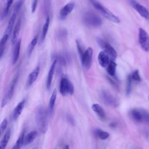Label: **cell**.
I'll list each match as a JSON object with an SVG mask.
<instances>
[{
	"mask_svg": "<svg viewBox=\"0 0 149 149\" xmlns=\"http://www.w3.org/2000/svg\"><path fill=\"white\" fill-rule=\"evenodd\" d=\"M36 124L38 130L42 133L47 130L48 117L47 112L42 105H39L36 108L35 112Z\"/></svg>",
	"mask_w": 149,
	"mask_h": 149,
	"instance_id": "6da1fadb",
	"label": "cell"
},
{
	"mask_svg": "<svg viewBox=\"0 0 149 149\" xmlns=\"http://www.w3.org/2000/svg\"><path fill=\"white\" fill-rule=\"evenodd\" d=\"M89 2L91 3V5L98 11L100 12V13L107 19L110 20L111 22L118 23L120 22V19L115 15L112 12H111L109 9L104 7L103 5H102L99 2H98L96 0H88Z\"/></svg>",
	"mask_w": 149,
	"mask_h": 149,
	"instance_id": "7a4b0ae2",
	"label": "cell"
},
{
	"mask_svg": "<svg viewBox=\"0 0 149 149\" xmlns=\"http://www.w3.org/2000/svg\"><path fill=\"white\" fill-rule=\"evenodd\" d=\"M59 92L62 96H66L68 94L72 95L74 93V87L72 83L64 74L61 76L59 83Z\"/></svg>",
	"mask_w": 149,
	"mask_h": 149,
	"instance_id": "3957f363",
	"label": "cell"
},
{
	"mask_svg": "<svg viewBox=\"0 0 149 149\" xmlns=\"http://www.w3.org/2000/svg\"><path fill=\"white\" fill-rule=\"evenodd\" d=\"M83 23L90 27H97L101 25V19L95 13L93 12H87L83 16Z\"/></svg>",
	"mask_w": 149,
	"mask_h": 149,
	"instance_id": "277c9868",
	"label": "cell"
},
{
	"mask_svg": "<svg viewBox=\"0 0 149 149\" xmlns=\"http://www.w3.org/2000/svg\"><path fill=\"white\" fill-rule=\"evenodd\" d=\"M97 41L100 47L103 49L104 51L109 56L111 61H115L117 56V52L115 49L108 43L100 38H97Z\"/></svg>",
	"mask_w": 149,
	"mask_h": 149,
	"instance_id": "5b68a950",
	"label": "cell"
},
{
	"mask_svg": "<svg viewBox=\"0 0 149 149\" xmlns=\"http://www.w3.org/2000/svg\"><path fill=\"white\" fill-rule=\"evenodd\" d=\"M139 42L143 51H149V36L146 30L141 27L139 29Z\"/></svg>",
	"mask_w": 149,
	"mask_h": 149,
	"instance_id": "8992f818",
	"label": "cell"
},
{
	"mask_svg": "<svg viewBox=\"0 0 149 149\" xmlns=\"http://www.w3.org/2000/svg\"><path fill=\"white\" fill-rule=\"evenodd\" d=\"M93 53V49L91 47H88L85 50L83 55L80 56L82 66L86 69H90L91 66Z\"/></svg>",
	"mask_w": 149,
	"mask_h": 149,
	"instance_id": "52a82bcc",
	"label": "cell"
},
{
	"mask_svg": "<svg viewBox=\"0 0 149 149\" xmlns=\"http://www.w3.org/2000/svg\"><path fill=\"white\" fill-rule=\"evenodd\" d=\"M100 94L102 100L106 104L113 107H116L118 106L119 102L117 99L109 91L107 90H102Z\"/></svg>",
	"mask_w": 149,
	"mask_h": 149,
	"instance_id": "ba28073f",
	"label": "cell"
},
{
	"mask_svg": "<svg viewBox=\"0 0 149 149\" xmlns=\"http://www.w3.org/2000/svg\"><path fill=\"white\" fill-rule=\"evenodd\" d=\"M17 79H18V77L16 75L12 80V81L10 84L9 90H8L7 93H6V94L5 95V96L3 97V98L2 99V104H1L2 108H3L4 106H5L13 97V93H14V90H15V86H16L17 81Z\"/></svg>",
	"mask_w": 149,
	"mask_h": 149,
	"instance_id": "9c48e42d",
	"label": "cell"
},
{
	"mask_svg": "<svg viewBox=\"0 0 149 149\" xmlns=\"http://www.w3.org/2000/svg\"><path fill=\"white\" fill-rule=\"evenodd\" d=\"M130 2L133 8L140 14L141 16L149 19V12L144 6L140 5L134 0H130Z\"/></svg>",
	"mask_w": 149,
	"mask_h": 149,
	"instance_id": "30bf717a",
	"label": "cell"
},
{
	"mask_svg": "<svg viewBox=\"0 0 149 149\" xmlns=\"http://www.w3.org/2000/svg\"><path fill=\"white\" fill-rule=\"evenodd\" d=\"M40 66H37L31 72V73L29 74L27 78V80L26 83L27 87H29L30 86H31L34 83V81L37 80L40 73Z\"/></svg>",
	"mask_w": 149,
	"mask_h": 149,
	"instance_id": "8fae6325",
	"label": "cell"
},
{
	"mask_svg": "<svg viewBox=\"0 0 149 149\" xmlns=\"http://www.w3.org/2000/svg\"><path fill=\"white\" fill-rule=\"evenodd\" d=\"M143 109H133L130 112V117L136 122H144V115H143Z\"/></svg>",
	"mask_w": 149,
	"mask_h": 149,
	"instance_id": "7c38bea8",
	"label": "cell"
},
{
	"mask_svg": "<svg viewBox=\"0 0 149 149\" xmlns=\"http://www.w3.org/2000/svg\"><path fill=\"white\" fill-rule=\"evenodd\" d=\"M74 7V4L73 2H69L68 3L65 5L59 11V17L61 19H65L72 12Z\"/></svg>",
	"mask_w": 149,
	"mask_h": 149,
	"instance_id": "4fadbf2b",
	"label": "cell"
},
{
	"mask_svg": "<svg viewBox=\"0 0 149 149\" xmlns=\"http://www.w3.org/2000/svg\"><path fill=\"white\" fill-rule=\"evenodd\" d=\"M25 102H26L25 100L23 99L20 102H19L17 104V105L15 107V109L13 111V113H12V118L13 120H16L17 118L20 116L24 107Z\"/></svg>",
	"mask_w": 149,
	"mask_h": 149,
	"instance_id": "5bb4252c",
	"label": "cell"
},
{
	"mask_svg": "<svg viewBox=\"0 0 149 149\" xmlns=\"http://www.w3.org/2000/svg\"><path fill=\"white\" fill-rule=\"evenodd\" d=\"M109 58V56L104 51L100 52L98 55V61L100 65L102 68L107 67L110 62Z\"/></svg>",
	"mask_w": 149,
	"mask_h": 149,
	"instance_id": "9a60e30c",
	"label": "cell"
},
{
	"mask_svg": "<svg viewBox=\"0 0 149 149\" xmlns=\"http://www.w3.org/2000/svg\"><path fill=\"white\" fill-rule=\"evenodd\" d=\"M21 41L22 40L20 38L18 39L17 42L15 44L12 55V62L13 64H15L18 60L21 47Z\"/></svg>",
	"mask_w": 149,
	"mask_h": 149,
	"instance_id": "2e32d148",
	"label": "cell"
},
{
	"mask_svg": "<svg viewBox=\"0 0 149 149\" xmlns=\"http://www.w3.org/2000/svg\"><path fill=\"white\" fill-rule=\"evenodd\" d=\"M57 63V61L54 59V61H53V62L52 63L51 67L49 68V70L48 71V76H47V88L48 90H49L51 86V83L52 81V79H53V76H54V72H55V67H56V64Z\"/></svg>",
	"mask_w": 149,
	"mask_h": 149,
	"instance_id": "e0dca14e",
	"label": "cell"
},
{
	"mask_svg": "<svg viewBox=\"0 0 149 149\" xmlns=\"http://www.w3.org/2000/svg\"><path fill=\"white\" fill-rule=\"evenodd\" d=\"M20 24H21V20H20V19H19L18 20V21L17 22V23H16V24L13 28L12 34L11 42H12V44H13V45L18 40L17 38H18V36H19V31H20Z\"/></svg>",
	"mask_w": 149,
	"mask_h": 149,
	"instance_id": "ac0fdd59",
	"label": "cell"
},
{
	"mask_svg": "<svg viewBox=\"0 0 149 149\" xmlns=\"http://www.w3.org/2000/svg\"><path fill=\"white\" fill-rule=\"evenodd\" d=\"M57 96V91L56 89H54L52 91L51 96L49 98V105H48V113L49 115H52V113L54 112V107L55 104V101Z\"/></svg>",
	"mask_w": 149,
	"mask_h": 149,
	"instance_id": "d6986e66",
	"label": "cell"
},
{
	"mask_svg": "<svg viewBox=\"0 0 149 149\" xmlns=\"http://www.w3.org/2000/svg\"><path fill=\"white\" fill-rule=\"evenodd\" d=\"M93 111L101 119H104L105 118V113L102 107L98 104H93L91 106Z\"/></svg>",
	"mask_w": 149,
	"mask_h": 149,
	"instance_id": "ffe728a7",
	"label": "cell"
},
{
	"mask_svg": "<svg viewBox=\"0 0 149 149\" xmlns=\"http://www.w3.org/2000/svg\"><path fill=\"white\" fill-rule=\"evenodd\" d=\"M16 13L13 12V13L12 14V15L11 16L9 21L8 22L6 31H5V34L10 36V34L12 33L13 28H14V23L16 20Z\"/></svg>",
	"mask_w": 149,
	"mask_h": 149,
	"instance_id": "44dd1931",
	"label": "cell"
},
{
	"mask_svg": "<svg viewBox=\"0 0 149 149\" xmlns=\"http://www.w3.org/2000/svg\"><path fill=\"white\" fill-rule=\"evenodd\" d=\"M37 136V133L36 131H31L29 132L24 137V145L27 146L31 144L36 138Z\"/></svg>",
	"mask_w": 149,
	"mask_h": 149,
	"instance_id": "7402d4cb",
	"label": "cell"
},
{
	"mask_svg": "<svg viewBox=\"0 0 149 149\" xmlns=\"http://www.w3.org/2000/svg\"><path fill=\"white\" fill-rule=\"evenodd\" d=\"M49 16L46 17L45 19V22L44 24V26L42 27V30H41V42H42L47 36L48 30V28H49Z\"/></svg>",
	"mask_w": 149,
	"mask_h": 149,
	"instance_id": "603a6c76",
	"label": "cell"
},
{
	"mask_svg": "<svg viewBox=\"0 0 149 149\" xmlns=\"http://www.w3.org/2000/svg\"><path fill=\"white\" fill-rule=\"evenodd\" d=\"M10 137V129H8L5 133L4 136H3V137L1 141L0 149H5L6 148V147L8 145V143L9 142Z\"/></svg>",
	"mask_w": 149,
	"mask_h": 149,
	"instance_id": "cb8c5ba5",
	"label": "cell"
},
{
	"mask_svg": "<svg viewBox=\"0 0 149 149\" xmlns=\"http://www.w3.org/2000/svg\"><path fill=\"white\" fill-rule=\"evenodd\" d=\"M24 133L25 131H22V132L20 134L15 145L13 146L12 149H20L21 147L24 144Z\"/></svg>",
	"mask_w": 149,
	"mask_h": 149,
	"instance_id": "d4e9b609",
	"label": "cell"
},
{
	"mask_svg": "<svg viewBox=\"0 0 149 149\" xmlns=\"http://www.w3.org/2000/svg\"><path fill=\"white\" fill-rule=\"evenodd\" d=\"M116 63L114 61H111L108 66H107V72L111 76H114L116 72Z\"/></svg>",
	"mask_w": 149,
	"mask_h": 149,
	"instance_id": "484cf974",
	"label": "cell"
},
{
	"mask_svg": "<svg viewBox=\"0 0 149 149\" xmlns=\"http://www.w3.org/2000/svg\"><path fill=\"white\" fill-rule=\"evenodd\" d=\"M37 40H38V37L37 36H35L33 40L31 41V42H30L28 48H27V53H28V55L30 56L35 47V46L37 44Z\"/></svg>",
	"mask_w": 149,
	"mask_h": 149,
	"instance_id": "4316f807",
	"label": "cell"
},
{
	"mask_svg": "<svg viewBox=\"0 0 149 149\" xmlns=\"http://www.w3.org/2000/svg\"><path fill=\"white\" fill-rule=\"evenodd\" d=\"M50 8H51V0H44L43 11L46 17L48 16V13L50 10Z\"/></svg>",
	"mask_w": 149,
	"mask_h": 149,
	"instance_id": "83f0119b",
	"label": "cell"
},
{
	"mask_svg": "<svg viewBox=\"0 0 149 149\" xmlns=\"http://www.w3.org/2000/svg\"><path fill=\"white\" fill-rule=\"evenodd\" d=\"M13 0H6V6L4 8V10L2 13V17H6V16L8 15L9 12V10L10 8L11 7L12 3H13Z\"/></svg>",
	"mask_w": 149,
	"mask_h": 149,
	"instance_id": "f1b7e54d",
	"label": "cell"
},
{
	"mask_svg": "<svg viewBox=\"0 0 149 149\" xmlns=\"http://www.w3.org/2000/svg\"><path fill=\"white\" fill-rule=\"evenodd\" d=\"M132 79L130 77V76L129 75L127 79V82H126V95H128L131 92L132 90Z\"/></svg>",
	"mask_w": 149,
	"mask_h": 149,
	"instance_id": "f546056e",
	"label": "cell"
},
{
	"mask_svg": "<svg viewBox=\"0 0 149 149\" xmlns=\"http://www.w3.org/2000/svg\"><path fill=\"white\" fill-rule=\"evenodd\" d=\"M130 77L132 80H134L136 81H141V78L139 73L138 70H134L131 74H130Z\"/></svg>",
	"mask_w": 149,
	"mask_h": 149,
	"instance_id": "4dcf8cb0",
	"label": "cell"
},
{
	"mask_svg": "<svg viewBox=\"0 0 149 149\" xmlns=\"http://www.w3.org/2000/svg\"><path fill=\"white\" fill-rule=\"evenodd\" d=\"M26 0H19L15 4L14 6V12L17 13L20 9L22 5L24 4Z\"/></svg>",
	"mask_w": 149,
	"mask_h": 149,
	"instance_id": "1f68e13d",
	"label": "cell"
},
{
	"mask_svg": "<svg viewBox=\"0 0 149 149\" xmlns=\"http://www.w3.org/2000/svg\"><path fill=\"white\" fill-rule=\"evenodd\" d=\"M76 46H77V49L79 54L80 55V56H81L83 55V54H84L85 50L83 49V48L81 46L80 41L78 40H76Z\"/></svg>",
	"mask_w": 149,
	"mask_h": 149,
	"instance_id": "d6a6232c",
	"label": "cell"
},
{
	"mask_svg": "<svg viewBox=\"0 0 149 149\" xmlns=\"http://www.w3.org/2000/svg\"><path fill=\"white\" fill-rule=\"evenodd\" d=\"M8 126V120L6 118H5L2 122H1V126H0V130H1V133H3V132L5 131V130L6 129Z\"/></svg>",
	"mask_w": 149,
	"mask_h": 149,
	"instance_id": "836d02e7",
	"label": "cell"
},
{
	"mask_svg": "<svg viewBox=\"0 0 149 149\" xmlns=\"http://www.w3.org/2000/svg\"><path fill=\"white\" fill-rule=\"evenodd\" d=\"M109 133L105 131H102V130L101 131V132L98 135V137L101 140H106L109 137Z\"/></svg>",
	"mask_w": 149,
	"mask_h": 149,
	"instance_id": "e575fe53",
	"label": "cell"
},
{
	"mask_svg": "<svg viewBox=\"0 0 149 149\" xmlns=\"http://www.w3.org/2000/svg\"><path fill=\"white\" fill-rule=\"evenodd\" d=\"M55 60L57 61V62H59L62 65H65L66 64V59L64 56L62 55H55Z\"/></svg>",
	"mask_w": 149,
	"mask_h": 149,
	"instance_id": "d590c367",
	"label": "cell"
},
{
	"mask_svg": "<svg viewBox=\"0 0 149 149\" xmlns=\"http://www.w3.org/2000/svg\"><path fill=\"white\" fill-rule=\"evenodd\" d=\"M9 36L8 35L5 34L3 37H2L1 40V41H0V44H1V47H2V46H5V44L8 40V38H9Z\"/></svg>",
	"mask_w": 149,
	"mask_h": 149,
	"instance_id": "8d00e7d4",
	"label": "cell"
},
{
	"mask_svg": "<svg viewBox=\"0 0 149 149\" xmlns=\"http://www.w3.org/2000/svg\"><path fill=\"white\" fill-rule=\"evenodd\" d=\"M143 114H144V122L149 125V113L147 111L144 110Z\"/></svg>",
	"mask_w": 149,
	"mask_h": 149,
	"instance_id": "74e56055",
	"label": "cell"
},
{
	"mask_svg": "<svg viewBox=\"0 0 149 149\" xmlns=\"http://www.w3.org/2000/svg\"><path fill=\"white\" fill-rule=\"evenodd\" d=\"M37 3H38V0H33L32 5H31V12L32 13L35 12L36 8H37Z\"/></svg>",
	"mask_w": 149,
	"mask_h": 149,
	"instance_id": "f35d334b",
	"label": "cell"
},
{
	"mask_svg": "<svg viewBox=\"0 0 149 149\" xmlns=\"http://www.w3.org/2000/svg\"><path fill=\"white\" fill-rule=\"evenodd\" d=\"M66 118H67L68 121L70 124H72V125H74V121L73 118H72V116H70L69 115H68L66 116Z\"/></svg>",
	"mask_w": 149,
	"mask_h": 149,
	"instance_id": "ab89813d",
	"label": "cell"
},
{
	"mask_svg": "<svg viewBox=\"0 0 149 149\" xmlns=\"http://www.w3.org/2000/svg\"><path fill=\"white\" fill-rule=\"evenodd\" d=\"M63 149H69V146H68V145H66V146H65Z\"/></svg>",
	"mask_w": 149,
	"mask_h": 149,
	"instance_id": "60d3db41",
	"label": "cell"
}]
</instances>
